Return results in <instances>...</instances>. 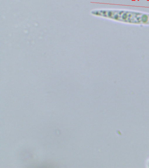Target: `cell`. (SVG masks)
I'll use <instances>...</instances> for the list:
<instances>
[{
	"label": "cell",
	"instance_id": "1",
	"mask_svg": "<svg viewBox=\"0 0 149 168\" xmlns=\"http://www.w3.org/2000/svg\"><path fill=\"white\" fill-rule=\"evenodd\" d=\"M127 16L126 15H125V16H124H124H123V19H126V18H127Z\"/></svg>",
	"mask_w": 149,
	"mask_h": 168
}]
</instances>
